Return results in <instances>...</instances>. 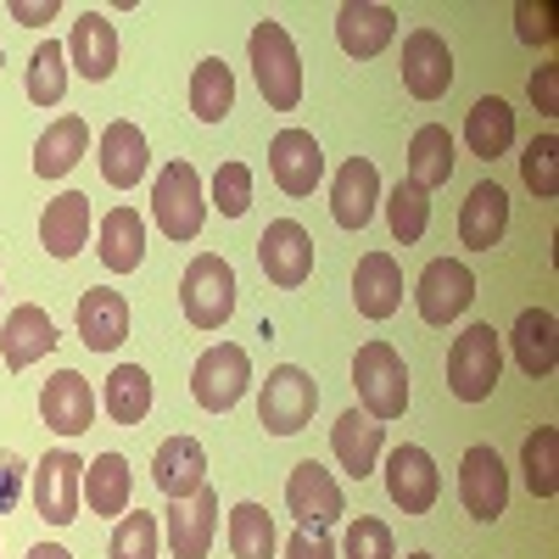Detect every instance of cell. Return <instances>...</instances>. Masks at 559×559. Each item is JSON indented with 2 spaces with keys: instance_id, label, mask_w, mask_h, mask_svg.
<instances>
[{
  "instance_id": "cb8c5ba5",
  "label": "cell",
  "mask_w": 559,
  "mask_h": 559,
  "mask_svg": "<svg viewBox=\"0 0 559 559\" xmlns=\"http://www.w3.org/2000/svg\"><path fill=\"white\" fill-rule=\"evenodd\" d=\"M152 481L157 492L168 498H191L207 487V448L197 437H168L157 453H152Z\"/></svg>"
},
{
  "instance_id": "7a4b0ae2",
  "label": "cell",
  "mask_w": 559,
  "mask_h": 559,
  "mask_svg": "<svg viewBox=\"0 0 559 559\" xmlns=\"http://www.w3.org/2000/svg\"><path fill=\"white\" fill-rule=\"evenodd\" d=\"M152 213H157V224H163V236H168V241H197V236H202L207 191H202L197 163L174 157V163L157 174V185H152Z\"/></svg>"
},
{
  "instance_id": "e575fe53",
  "label": "cell",
  "mask_w": 559,
  "mask_h": 559,
  "mask_svg": "<svg viewBox=\"0 0 559 559\" xmlns=\"http://www.w3.org/2000/svg\"><path fill=\"white\" fill-rule=\"evenodd\" d=\"M102 408L118 419V426H140V419L152 414V376L140 364H118L112 376H107Z\"/></svg>"
},
{
  "instance_id": "ba28073f",
  "label": "cell",
  "mask_w": 559,
  "mask_h": 559,
  "mask_svg": "<svg viewBox=\"0 0 559 559\" xmlns=\"http://www.w3.org/2000/svg\"><path fill=\"white\" fill-rule=\"evenodd\" d=\"M79 503H84V459L57 448L34 464V509L51 526H73L79 521Z\"/></svg>"
},
{
  "instance_id": "d590c367",
  "label": "cell",
  "mask_w": 559,
  "mask_h": 559,
  "mask_svg": "<svg viewBox=\"0 0 559 559\" xmlns=\"http://www.w3.org/2000/svg\"><path fill=\"white\" fill-rule=\"evenodd\" d=\"M229 107H236V73H229V62L224 57L197 62V73H191V112L202 123H224Z\"/></svg>"
},
{
  "instance_id": "4316f807",
  "label": "cell",
  "mask_w": 559,
  "mask_h": 559,
  "mask_svg": "<svg viewBox=\"0 0 559 559\" xmlns=\"http://www.w3.org/2000/svg\"><path fill=\"white\" fill-rule=\"evenodd\" d=\"M68 57H73V68L90 84L112 79V68H118V28H112V17L107 12H84L73 23V34H68Z\"/></svg>"
},
{
  "instance_id": "f1b7e54d",
  "label": "cell",
  "mask_w": 559,
  "mask_h": 559,
  "mask_svg": "<svg viewBox=\"0 0 559 559\" xmlns=\"http://www.w3.org/2000/svg\"><path fill=\"white\" fill-rule=\"evenodd\" d=\"M39 241H45L51 258H79L84 241H90V197L84 191H62L57 202H45Z\"/></svg>"
},
{
  "instance_id": "e0dca14e",
  "label": "cell",
  "mask_w": 559,
  "mask_h": 559,
  "mask_svg": "<svg viewBox=\"0 0 559 559\" xmlns=\"http://www.w3.org/2000/svg\"><path fill=\"white\" fill-rule=\"evenodd\" d=\"M286 509L297 515V526H331L336 515H342V487H336V476L324 471V464H313V459H302L297 471L286 476Z\"/></svg>"
},
{
  "instance_id": "8d00e7d4",
  "label": "cell",
  "mask_w": 559,
  "mask_h": 559,
  "mask_svg": "<svg viewBox=\"0 0 559 559\" xmlns=\"http://www.w3.org/2000/svg\"><path fill=\"white\" fill-rule=\"evenodd\" d=\"M229 554L236 559H269L274 554V521L263 503H236L229 509Z\"/></svg>"
},
{
  "instance_id": "d6a6232c",
  "label": "cell",
  "mask_w": 559,
  "mask_h": 559,
  "mask_svg": "<svg viewBox=\"0 0 559 559\" xmlns=\"http://www.w3.org/2000/svg\"><path fill=\"white\" fill-rule=\"evenodd\" d=\"M464 140H471V152H476V157L498 163L509 146H515V112H509V102L481 96V102L471 107V118H464Z\"/></svg>"
},
{
  "instance_id": "74e56055",
  "label": "cell",
  "mask_w": 559,
  "mask_h": 559,
  "mask_svg": "<svg viewBox=\"0 0 559 559\" xmlns=\"http://www.w3.org/2000/svg\"><path fill=\"white\" fill-rule=\"evenodd\" d=\"M62 90H68V45L45 39L39 51L28 57V102L34 107H57Z\"/></svg>"
},
{
  "instance_id": "277c9868",
  "label": "cell",
  "mask_w": 559,
  "mask_h": 559,
  "mask_svg": "<svg viewBox=\"0 0 559 559\" xmlns=\"http://www.w3.org/2000/svg\"><path fill=\"white\" fill-rule=\"evenodd\" d=\"M236 292H241L236 269H229L218 252H202V258H191V269H185V280H179V308L197 331H218V324L236 313Z\"/></svg>"
},
{
  "instance_id": "9a60e30c",
  "label": "cell",
  "mask_w": 559,
  "mask_h": 559,
  "mask_svg": "<svg viewBox=\"0 0 559 559\" xmlns=\"http://www.w3.org/2000/svg\"><path fill=\"white\" fill-rule=\"evenodd\" d=\"M39 419H45L57 437H84L90 426H96V392H90V381L79 376V369H57V376L45 381V392H39Z\"/></svg>"
},
{
  "instance_id": "f35d334b",
  "label": "cell",
  "mask_w": 559,
  "mask_h": 559,
  "mask_svg": "<svg viewBox=\"0 0 559 559\" xmlns=\"http://www.w3.org/2000/svg\"><path fill=\"white\" fill-rule=\"evenodd\" d=\"M386 224H392V241L397 247H414L419 236H426V224H431V197L414 191L408 179H397L392 197H386Z\"/></svg>"
},
{
  "instance_id": "d6986e66",
  "label": "cell",
  "mask_w": 559,
  "mask_h": 559,
  "mask_svg": "<svg viewBox=\"0 0 559 559\" xmlns=\"http://www.w3.org/2000/svg\"><path fill=\"white\" fill-rule=\"evenodd\" d=\"M376 202H381V174L369 157H347L331 179V213L342 229H364L376 218Z\"/></svg>"
},
{
  "instance_id": "52a82bcc",
  "label": "cell",
  "mask_w": 559,
  "mask_h": 559,
  "mask_svg": "<svg viewBox=\"0 0 559 559\" xmlns=\"http://www.w3.org/2000/svg\"><path fill=\"white\" fill-rule=\"evenodd\" d=\"M247 386H252V358H247V347H236V342L207 347V353L197 358V369H191V397H197L207 414H229V408L247 397Z\"/></svg>"
},
{
  "instance_id": "ee69618b",
  "label": "cell",
  "mask_w": 559,
  "mask_h": 559,
  "mask_svg": "<svg viewBox=\"0 0 559 559\" xmlns=\"http://www.w3.org/2000/svg\"><path fill=\"white\" fill-rule=\"evenodd\" d=\"M342 554H347V559H397L392 526L376 521V515H358V521L347 526V537H342Z\"/></svg>"
},
{
  "instance_id": "484cf974",
  "label": "cell",
  "mask_w": 559,
  "mask_h": 559,
  "mask_svg": "<svg viewBox=\"0 0 559 559\" xmlns=\"http://www.w3.org/2000/svg\"><path fill=\"white\" fill-rule=\"evenodd\" d=\"M79 336H84V347H96V353H118L123 336H129V297L107 292V286H90L79 297Z\"/></svg>"
},
{
  "instance_id": "681fc988",
  "label": "cell",
  "mask_w": 559,
  "mask_h": 559,
  "mask_svg": "<svg viewBox=\"0 0 559 559\" xmlns=\"http://www.w3.org/2000/svg\"><path fill=\"white\" fill-rule=\"evenodd\" d=\"M12 17L28 23V28H39V23L57 17V0H39V7H34V0H12Z\"/></svg>"
},
{
  "instance_id": "4fadbf2b",
  "label": "cell",
  "mask_w": 559,
  "mask_h": 559,
  "mask_svg": "<svg viewBox=\"0 0 559 559\" xmlns=\"http://www.w3.org/2000/svg\"><path fill=\"white\" fill-rule=\"evenodd\" d=\"M459 498H464V509H471L476 521H498L509 509V471H503L498 448L476 442L471 453L459 459Z\"/></svg>"
},
{
  "instance_id": "30bf717a",
  "label": "cell",
  "mask_w": 559,
  "mask_h": 559,
  "mask_svg": "<svg viewBox=\"0 0 559 559\" xmlns=\"http://www.w3.org/2000/svg\"><path fill=\"white\" fill-rule=\"evenodd\" d=\"M258 263L274 280L280 292H297L302 280L313 274V236L297 218H274L263 236H258Z\"/></svg>"
},
{
  "instance_id": "83f0119b",
  "label": "cell",
  "mask_w": 559,
  "mask_h": 559,
  "mask_svg": "<svg viewBox=\"0 0 559 559\" xmlns=\"http://www.w3.org/2000/svg\"><path fill=\"white\" fill-rule=\"evenodd\" d=\"M453 134L442 129V123H419L414 129V140H408V168H403V179L414 185V191H437V185H448L453 179Z\"/></svg>"
},
{
  "instance_id": "d4e9b609",
  "label": "cell",
  "mask_w": 559,
  "mask_h": 559,
  "mask_svg": "<svg viewBox=\"0 0 559 559\" xmlns=\"http://www.w3.org/2000/svg\"><path fill=\"white\" fill-rule=\"evenodd\" d=\"M146 168H152L146 134H140L129 118L107 123V129H102V179L112 185V191H134V185L146 179Z\"/></svg>"
},
{
  "instance_id": "7bdbcfd3",
  "label": "cell",
  "mask_w": 559,
  "mask_h": 559,
  "mask_svg": "<svg viewBox=\"0 0 559 559\" xmlns=\"http://www.w3.org/2000/svg\"><path fill=\"white\" fill-rule=\"evenodd\" d=\"M213 207L224 218H241L252 207V168L247 163H218V174H213Z\"/></svg>"
},
{
  "instance_id": "f6af8a7d",
  "label": "cell",
  "mask_w": 559,
  "mask_h": 559,
  "mask_svg": "<svg viewBox=\"0 0 559 559\" xmlns=\"http://www.w3.org/2000/svg\"><path fill=\"white\" fill-rule=\"evenodd\" d=\"M286 559H336V543L324 537V526H297L286 543Z\"/></svg>"
},
{
  "instance_id": "2e32d148",
  "label": "cell",
  "mask_w": 559,
  "mask_h": 559,
  "mask_svg": "<svg viewBox=\"0 0 559 559\" xmlns=\"http://www.w3.org/2000/svg\"><path fill=\"white\" fill-rule=\"evenodd\" d=\"M168 548L174 559H207L213 548V532H218V492L202 487L191 498H168Z\"/></svg>"
},
{
  "instance_id": "f546056e",
  "label": "cell",
  "mask_w": 559,
  "mask_h": 559,
  "mask_svg": "<svg viewBox=\"0 0 559 559\" xmlns=\"http://www.w3.org/2000/svg\"><path fill=\"white\" fill-rule=\"evenodd\" d=\"M509 342H515V364L526 369L532 381L554 376V364H559V319L548 308H526L515 319V331H509Z\"/></svg>"
},
{
  "instance_id": "6da1fadb",
  "label": "cell",
  "mask_w": 559,
  "mask_h": 559,
  "mask_svg": "<svg viewBox=\"0 0 559 559\" xmlns=\"http://www.w3.org/2000/svg\"><path fill=\"white\" fill-rule=\"evenodd\" d=\"M247 51H252V79L263 90L269 112H297V102H302V57H297L286 23H258Z\"/></svg>"
},
{
  "instance_id": "8fae6325",
  "label": "cell",
  "mask_w": 559,
  "mask_h": 559,
  "mask_svg": "<svg viewBox=\"0 0 559 559\" xmlns=\"http://www.w3.org/2000/svg\"><path fill=\"white\" fill-rule=\"evenodd\" d=\"M414 302H419V319L426 324H453L464 308L476 302V274L464 269L459 258H437V263H426V274H419Z\"/></svg>"
},
{
  "instance_id": "3957f363",
  "label": "cell",
  "mask_w": 559,
  "mask_h": 559,
  "mask_svg": "<svg viewBox=\"0 0 559 559\" xmlns=\"http://www.w3.org/2000/svg\"><path fill=\"white\" fill-rule=\"evenodd\" d=\"M503 376V342L492 324H471L453 347H448V392L459 403H487Z\"/></svg>"
},
{
  "instance_id": "603a6c76",
  "label": "cell",
  "mask_w": 559,
  "mask_h": 559,
  "mask_svg": "<svg viewBox=\"0 0 559 559\" xmlns=\"http://www.w3.org/2000/svg\"><path fill=\"white\" fill-rule=\"evenodd\" d=\"M353 302L364 319H392L403 308V269L392 252H364L353 269Z\"/></svg>"
},
{
  "instance_id": "44dd1931",
  "label": "cell",
  "mask_w": 559,
  "mask_h": 559,
  "mask_svg": "<svg viewBox=\"0 0 559 559\" xmlns=\"http://www.w3.org/2000/svg\"><path fill=\"white\" fill-rule=\"evenodd\" d=\"M381 448H386V426H381V419H369L364 408H347L331 426V453H336V464L353 481H364L369 471H376Z\"/></svg>"
},
{
  "instance_id": "b9f144b4",
  "label": "cell",
  "mask_w": 559,
  "mask_h": 559,
  "mask_svg": "<svg viewBox=\"0 0 559 559\" xmlns=\"http://www.w3.org/2000/svg\"><path fill=\"white\" fill-rule=\"evenodd\" d=\"M112 559H157V515H146V509H134V515H118Z\"/></svg>"
},
{
  "instance_id": "bcb514c9",
  "label": "cell",
  "mask_w": 559,
  "mask_h": 559,
  "mask_svg": "<svg viewBox=\"0 0 559 559\" xmlns=\"http://www.w3.org/2000/svg\"><path fill=\"white\" fill-rule=\"evenodd\" d=\"M515 23H521V39L526 45H548L554 39V7H515Z\"/></svg>"
},
{
  "instance_id": "8992f818",
  "label": "cell",
  "mask_w": 559,
  "mask_h": 559,
  "mask_svg": "<svg viewBox=\"0 0 559 559\" xmlns=\"http://www.w3.org/2000/svg\"><path fill=\"white\" fill-rule=\"evenodd\" d=\"M313 408H319V386H313L308 369H297V364L269 369V381L258 392V419H263L274 437H297L308 419H313Z\"/></svg>"
},
{
  "instance_id": "ffe728a7",
  "label": "cell",
  "mask_w": 559,
  "mask_h": 559,
  "mask_svg": "<svg viewBox=\"0 0 559 559\" xmlns=\"http://www.w3.org/2000/svg\"><path fill=\"white\" fill-rule=\"evenodd\" d=\"M45 353H57V324L45 308L34 302H17L7 313V324H0V358H7V369H28L39 364Z\"/></svg>"
},
{
  "instance_id": "ac0fdd59",
  "label": "cell",
  "mask_w": 559,
  "mask_h": 559,
  "mask_svg": "<svg viewBox=\"0 0 559 559\" xmlns=\"http://www.w3.org/2000/svg\"><path fill=\"white\" fill-rule=\"evenodd\" d=\"M336 39H342V51L353 62H369L397 39V12L376 7V0H347V7L336 12Z\"/></svg>"
},
{
  "instance_id": "4dcf8cb0",
  "label": "cell",
  "mask_w": 559,
  "mask_h": 559,
  "mask_svg": "<svg viewBox=\"0 0 559 559\" xmlns=\"http://www.w3.org/2000/svg\"><path fill=\"white\" fill-rule=\"evenodd\" d=\"M129 492H134V476H129V459L123 453H102V459L84 464L90 515H129Z\"/></svg>"
},
{
  "instance_id": "7c38bea8",
  "label": "cell",
  "mask_w": 559,
  "mask_h": 559,
  "mask_svg": "<svg viewBox=\"0 0 559 559\" xmlns=\"http://www.w3.org/2000/svg\"><path fill=\"white\" fill-rule=\"evenodd\" d=\"M442 492V476H437V459L419 448V442H403L386 453V498L403 509V515H426Z\"/></svg>"
},
{
  "instance_id": "9c48e42d",
  "label": "cell",
  "mask_w": 559,
  "mask_h": 559,
  "mask_svg": "<svg viewBox=\"0 0 559 559\" xmlns=\"http://www.w3.org/2000/svg\"><path fill=\"white\" fill-rule=\"evenodd\" d=\"M403 90L414 102H442L453 90V51L437 28H414L403 39Z\"/></svg>"
},
{
  "instance_id": "ab89813d",
  "label": "cell",
  "mask_w": 559,
  "mask_h": 559,
  "mask_svg": "<svg viewBox=\"0 0 559 559\" xmlns=\"http://www.w3.org/2000/svg\"><path fill=\"white\" fill-rule=\"evenodd\" d=\"M521 471H526V487L537 498H554L559 492V431L554 426H537L521 448Z\"/></svg>"
},
{
  "instance_id": "f907efd6",
  "label": "cell",
  "mask_w": 559,
  "mask_h": 559,
  "mask_svg": "<svg viewBox=\"0 0 559 559\" xmlns=\"http://www.w3.org/2000/svg\"><path fill=\"white\" fill-rule=\"evenodd\" d=\"M28 559H73L62 543H39V548H28Z\"/></svg>"
},
{
  "instance_id": "836d02e7",
  "label": "cell",
  "mask_w": 559,
  "mask_h": 559,
  "mask_svg": "<svg viewBox=\"0 0 559 559\" xmlns=\"http://www.w3.org/2000/svg\"><path fill=\"white\" fill-rule=\"evenodd\" d=\"M140 258H146V224H140L134 207H112L102 218V263L112 274H129L140 269Z\"/></svg>"
},
{
  "instance_id": "60d3db41",
  "label": "cell",
  "mask_w": 559,
  "mask_h": 559,
  "mask_svg": "<svg viewBox=\"0 0 559 559\" xmlns=\"http://www.w3.org/2000/svg\"><path fill=\"white\" fill-rule=\"evenodd\" d=\"M521 179H526V191H537L543 202L559 197V134H537L526 157H521Z\"/></svg>"
},
{
  "instance_id": "c3c4849f",
  "label": "cell",
  "mask_w": 559,
  "mask_h": 559,
  "mask_svg": "<svg viewBox=\"0 0 559 559\" xmlns=\"http://www.w3.org/2000/svg\"><path fill=\"white\" fill-rule=\"evenodd\" d=\"M532 102H537V112H559V68H537Z\"/></svg>"
},
{
  "instance_id": "7402d4cb",
  "label": "cell",
  "mask_w": 559,
  "mask_h": 559,
  "mask_svg": "<svg viewBox=\"0 0 559 559\" xmlns=\"http://www.w3.org/2000/svg\"><path fill=\"white\" fill-rule=\"evenodd\" d=\"M503 229H509V191L498 179H481L459 207V241L471 252H492L503 241Z\"/></svg>"
},
{
  "instance_id": "816d5d0a",
  "label": "cell",
  "mask_w": 559,
  "mask_h": 559,
  "mask_svg": "<svg viewBox=\"0 0 559 559\" xmlns=\"http://www.w3.org/2000/svg\"><path fill=\"white\" fill-rule=\"evenodd\" d=\"M408 559H431V554H408Z\"/></svg>"
},
{
  "instance_id": "7dc6e473",
  "label": "cell",
  "mask_w": 559,
  "mask_h": 559,
  "mask_svg": "<svg viewBox=\"0 0 559 559\" xmlns=\"http://www.w3.org/2000/svg\"><path fill=\"white\" fill-rule=\"evenodd\" d=\"M17 487H23V459L17 453H0V515L17 503Z\"/></svg>"
},
{
  "instance_id": "5b68a950",
  "label": "cell",
  "mask_w": 559,
  "mask_h": 559,
  "mask_svg": "<svg viewBox=\"0 0 559 559\" xmlns=\"http://www.w3.org/2000/svg\"><path fill=\"white\" fill-rule=\"evenodd\" d=\"M353 381H358V403L369 419H397L408 408V369L392 342H364L353 358Z\"/></svg>"
},
{
  "instance_id": "5bb4252c",
  "label": "cell",
  "mask_w": 559,
  "mask_h": 559,
  "mask_svg": "<svg viewBox=\"0 0 559 559\" xmlns=\"http://www.w3.org/2000/svg\"><path fill=\"white\" fill-rule=\"evenodd\" d=\"M269 174L286 197H313V185L324 179V152L308 129H280L269 140Z\"/></svg>"
},
{
  "instance_id": "1f68e13d",
  "label": "cell",
  "mask_w": 559,
  "mask_h": 559,
  "mask_svg": "<svg viewBox=\"0 0 559 559\" xmlns=\"http://www.w3.org/2000/svg\"><path fill=\"white\" fill-rule=\"evenodd\" d=\"M84 146H90V123H84L79 112L57 118L51 129L39 134V146H34V174H39V179H62V174L84 157Z\"/></svg>"
},
{
  "instance_id": "f5cc1de1",
  "label": "cell",
  "mask_w": 559,
  "mask_h": 559,
  "mask_svg": "<svg viewBox=\"0 0 559 559\" xmlns=\"http://www.w3.org/2000/svg\"><path fill=\"white\" fill-rule=\"evenodd\" d=\"M0 68H7V51H0Z\"/></svg>"
}]
</instances>
